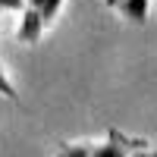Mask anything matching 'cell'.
Instances as JSON below:
<instances>
[{"mask_svg": "<svg viewBox=\"0 0 157 157\" xmlns=\"http://www.w3.org/2000/svg\"><path fill=\"white\" fill-rule=\"evenodd\" d=\"M151 154H154V157H157V148H154V151H151Z\"/></svg>", "mask_w": 157, "mask_h": 157, "instance_id": "9c48e42d", "label": "cell"}, {"mask_svg": "<svg viewBox=\"0 0 157 157\" xmlns=\"http://www.w3.org/2000/svg\"><path fill=\"white\" fill-rule=\"evenodd\" d=\"M25 6H35V10H41V6H44V0H25Z\"/></svg>", "mask_w": 157, "mask_h": 157, "instance_id": "ba28073f", "label": "cell"}, {"mask_svg": "<svg viewBox=\"0 0 157 157\" xmlns=\"http://www.w3.org/2000/svg\"><path fill=\"white\" fill-rule=\"evenodd\" d=\"M132 157H154V154H151V151H148V148H138V151H135V154H132Z\"/></svg>", "mask_w": 157, "mask_h": 157, "instance_id": "52a82bcc", "label": "cell"}, {"mask_svg": "<svg viewBox=\"0 0 157 157\" xmlns=\"http://www.w3.org/2000/svg\"><path fill=\"white\" fill-rule=\"evenodd\" d=\"M0 94H3L6 101H13V104L19 101V94H16V85H13L10 78H6V72H3V66H0Z\"/></svg>", "mask_w": 157, "mask_h": 157, "instance_id": "5b68a950", "label": "cell"}, {"mask_svg": "<svg viewBox=\"0 0 157 157\" xmlns=\"http://www.w3.org/2000/svg\"><path fill=\"white\" fill-rule=\"evenodd\" d=\"M44 29H47V25L41 19V13H38L35 6H25L22 10V19H19V29H16V38L22 44H38Z\"/></svg>", "mask_w": 157, "mask_h": 157, "instance_id": "6da1fadb", "label": "cell"}, {"mask_svg": "<svg viewBox=\"0 0 157 157\" xmlns=\"http://www.w3.org/2000/svg\"><path fill=\"white\" fill-rule=\"evenodd\" d=\"M3 10H25V0H0V13Z\"/></svg>", "mask_w": 157, "mask_h": 157, "instance_id": "8992f818", "label": "cell"}, {"mask_svg": "<svg viewBox=\"0 0 157 157\" xmlns=\"http://www.w3.org/2000/svg\"><path fill=\"white\" fill-rule=\"evenodd\" d=\"M91 151H94V145H88V141H82V145H66L63 141L57 157H91Z\"/></svg>", "mask_w": 157, "mask_h": 157, "instance_id": "3957f363", "label": "cell"}, {"mask_svg": "<svg viewBox=\"0 0 157 157\" xmlns=\"http://www.w3.org/2000/svg\"><path fill=\"white\" fill-rule=\"evenodd\" d=\"M63 10V0H44V6L38 10L41 13V19H44V25H54V19H57V13Z\"/></svg>", "mask_w": 157, "mask_h": 157, "instance_id": "277c9868", "label": "cell"}, {"mask_svg": "<svg viewBox=\"0 0 157 157\" xmlns=\"http://www.w3.org/2000/svg\"><path fill=\"white\" fill-rule=\"evenodd\" d=\"M123 157H132V154H123Z\"/></svg>", "mask_w": 157, "mask_h": 157, "instance_id": "30bf717a", "label": "cell"}, {"mask_svg": "<svg viewBox=\"0 0 157 157\" xmlns=\"http://www.w3.org/2000/svg\"><path fill=\"white\" fill-rule=\"evenodd\" d=\"M110 10H116L123 19L135 22V25H145L148 22V10H151V0H104Z\"/></svg>", "mask_w": 157, "mask_h": 157, "instance_id": "7a4b0ae2", "label": "cell"}]
</instances>
